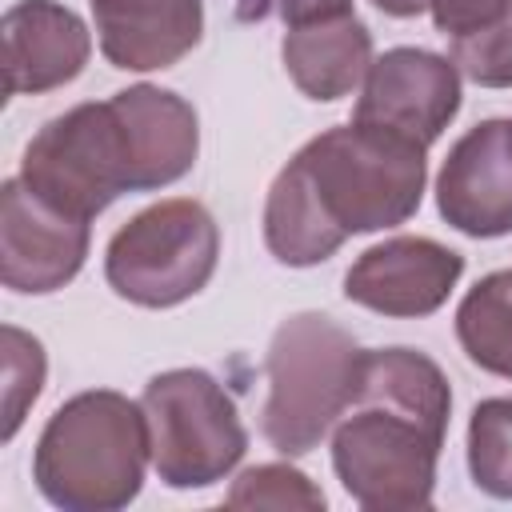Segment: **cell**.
Masks as SVG:
<instances>
[{
  "instance_id": "obj_5",
  "label": "cell",
  "mask_w": 512,
  "mask_h": 512,
  "mask_svg": "<svg viewBox=\"0 0 512 512\" xmlns=\"http://www.w3.org/2000/svg\"><path fill=\"white\" fill-rule=\"evenodd\" d=\"M220 228L200 200L172 196L120 224L104 248L108 288L140 308H176L216 272Z\"/></svg>"
},
{
  "instance_id": "obj_15",
  "label": "cell",
  "mask_w": 512,
  "mask_h": 512,
  "mask_svg": "<svg viewBox=\"0 0 512 512\" xmlns=\"http://www.w3.org/2000/svg\"><path fill=\"white\" fill-rule=\"evenodd\" d=\"M280 60H284V72L292 76V84L308 100L332 104L364 84L372 60H376L372 32L364 28V20L356 12L320 20V24H304V28H288L284 44H280Z\"/></svg>"
},
{
  "instance_id": "obj_12",
  "label": "cell",
  "mask_w": 512,
  "mask_h": 512,
  "mask_svg": "<svg viewBox=\"0 0 512 512\" xmlns=\"http://www.w3.org/2000/svg\"><path fill=\"white\" fill-rule=\"evenodd\" d=\"M8 96H40L72 84L88 56V24L60 0H16L0 20Z\"/></svg>"
},
{
  "instance_id": "obj_22",
  "label": "cell",
  "mask_w": 512,
  "mask_h": 512,
  "mask_svg": "<svg viewBox=\"0 0 512 512\" xmlns=\"http://www.w3.org/2000/svg\"><path fill=\"white\" fill-rule=\"evenodd\" d=\"M352 0H240L236 16L240 20H280L284 28H304L320 20L348 16Z\"/></svg>"
},
{
  "instance_id": "obj_6",
  "label": "cell",
  "mask_w": 512,
  "mask_h": 512,
  "mask_svg": "<svg viewBox=\"0 0 512 512\" xmlns=\"http://www.w3.org/2000/svg\"><path fill=\"white\" fill-rule=\"evenodd\" d=\"M152 468L168 488H208L248 452V428L236 400L204 368H168L144 384Z\"/></svg>"
},
{
  "instance_id": "obj_8",
  "label": "cell",
  "mask_w": 512,
  "mask_h": 512,
  "mask_svg": "<svg viewBox=\"0 0 512 512\" xmlns=\"http://www.w3.org/2000/svg\"><path fill=\"white\" fill-rule=\"evenodd\" d=\"M460 96V68L448 56L428 48H388L372 60L352 120L428 148L456 120Z\"/></svg>"
},
{
  "instance_id": "obj_17",
  "label": "cell",
  "mask_w": 512,
  "mask_h": 512,
  "mask_svg": "<svg viewBox=\"0 0 512 512\" xmlns=\"http://www.w3.org/2000/svg\"><path fill=\"white\" fill-rule=\"evenodd\" d=\"M468 472L480 492L512 500V396H488L472 408Z\"/></svg>"
},
{
  "instance_id": "obj_9",
  "label": "cell",
  "mask_w": 512,
  "mask_h": 512,
  "mask_svg": "<svg viewBox=\"0 0 512 512\" xmlns=\"http://www.w3.org/2000/svg\"><path fill=\"white\" fill-rule=\"evenodd\" d=\"M92 220H80L44 196H36L20 176L0 188V280L8 292L44 296L76 280L88 260Z\"/></svg>"
},
{
  "instance_id": "obj_1",
  "label": "cell",
  "mask_w": 512,
  "mask_h": 512,
  "mask_svg": "<svg viewBox=\"0 0 512 512\" xmlns=\"http://www.w3.org/2000/svg\"><path fill=\"white\" fill-rule=\"evenodd\" d=\"M424 152L428 148L396 132L356 120L324 128L276 172L268 188V252L288 268H312L348 236L412 220L428 184Z\"/></svg>"
},
{
  "instance_id": "obj_11",
  "label": "cell",
  "mask_w": 512,
  "mask_h": 512,
  "mask_svg": "<svg viewBox=\"0 0 512 512\" xmlns=\"http://www.w3.org/2000/svg\"><path fill=\"white\" fill-rule=\"evenodd\" d=\"M436 208L448 228L472 240L512 232V120L492 116L468 128L436 176Z\"/></svg>"
},
{
  "instance_id": "obj_23",
  "label": "cell",
  "mask_w": 512,
  "mask_h": 512,
  "mask_svg": "<svg viewBox=\"0 0 512 512\" xmlns=\"http://www.w3.org/2000/svg\"><path fill=\"white\" fill-rule=\"evenodd\" d=\"M384 16H396V20H408V16H420L428 8V0H372Z\"/></svg>"
},
{
  "instance_id": "obj_7",
  "label": "cell",
  "mask_w": 512,
  "mask_h": 512,
  "mask_svg": "<svg viewBox=\"0 0 512 512\" xmlns=\"http://www.w3.org/2000/svg\"><path fill=\"white\" fill-rule=\"evenodd\" d=\"M20 180L80 220H96L112 200L136 192V160L112 96L52 116L28 140Z\"/></svg>"
},
{
  "instance_id": "obj_13",
  "label": "cell",
  "mask_w": 512,
  "mask_h": 512,
  "mask_svg": "<svg viewBox=\"0 0 512 512\" xmlns=\"http://www.w3.org/2000/svg\"><path fill=\"white\" fill-rule=\"evenodd\" d=\"M96 44L120 72H156L180 64L204 36L200 0H88Z\"/></svg>"
},
{
  "instance_id": "obj_4",
  "label": "cell",
  "mask_w": 512,
  "mask_h": 512,
  "mask_svg": "<svg viewBox=\"0 0 512 512\" xmlns=\"http://www.w3.org/2000/svg\"><path fill=\"white\" fill-rule=\"evenodd\" d=\"M360 356L352 332L324 312L280 320L264 356L268 400L260 412V432L280 456L296 460L320 448L356 396Z\"/></svg>"
},
{
  "instance_id": "obj_10",
  "label": "cell",
  "mask_w": 512,
  "mask_h": 512,
  "mask_svg": "<svg viewBox=\"0 0 512 512\" xmlns=\"http://www.w3.org/2000/svg\"><path fill=\"white\" fill-rule=\"evenodd\" d=\"M464 276V256L432 236H392L372 244L344 272V296L368 312L420 320L448 304Z\"/></svg>"
},
{
  "instance_id": "obj_2",
  "label": "cell",
  "mask_w": 512,
  "mask_h": 512,
  "mask_svg": "<svg viewBox=\"0 0 512 512\" xmlns=\"http://www.w3.org/2000/svg\"><path fill=\"white\" fill-rule=\"evenodd\" d=\"M452 388L416 348H364L360 384L332 428L340 488L368 512L428 508L448 440Z\"/></svg>"
},
{
  "instance_id": "obj_16",
  "label": "cell",
  "mask_w": 512,
  "mask_h": 512,
  "mask_svg": "<svg viewBox=\"0 0 512 512\" xmlns=\"http://www.w3.org/2000/svg\"><path fill=\"white\" fill-rule=\"evenodd\" d=\"M456 340L476 368L512 380V268L488 272L464 292Z\"/></svg>"
},
{
  "instance_id": "obj_14",
  "label": "cell",
  "mask_w": 512,
  "mask_h": 512,
  "mask_svg": "<svg viewBox=\"0 0 512 512\" xmlns=\"http://www.w3.org/2000/svg\"><path fill=\"white\" fill-rule=\"evenodd\" d=\"M112 104L136 160V192L168 188L192 172L200 152V120L184 96L156 84H132L112 92Z\"/></svg>"
},
{
  "instance_id": "obj_3",
  "label": "cell",
  "mask_w": 512,
  "mask_h": 512,
  "mask_svg": "<svg viewBox=\"0 0 512 512\" xmlns=\"http://www.w3.org/2000/svg\"><path fill=\"white\" fill-rule=\"evenodd\" d=\"M148 460L144 404L112 388H88L48 416L32 452V480L52 508L116 512L140 496Z\"/></svg>"
},
{
  "instance_id": "obj_20",
  "label": "cell",
  "mask_w": 512,
  "mask_h": 512,
  "mask_svg": "<svg viewBox=\"0 0 512 512\" xmlns=\"http://www.w3.org/2000/svg\"><path fill=\"white\" fill-rule=\"evenodd\" d=\"M448 60L480 88H512V12L484 32L448 40Z\"/></svg>"
},
{
  "instance_id": "obj_21",
  "label": "cell",
  "mask_w": 512,
  "mask_h": 512,
  "mask_svg": "<svg viewBox=\"0 0 512 512\" xmlns=\"http://www.w3.org/2000/svg\"><path fill=\"white\" fill-rule=\"evenodd\" d=\"M428 12L440 36L460 40L504 20L512 12V0H428Z\"/></svg>"
},
{
  "instance_id": "obj_19",
  "label": "cell",
  "mask_w": 512,
  "mask_h": 512,
  "mask_svg": "<svg viewBox=\"0 0 512 512\" xmlns=\"http://www.w3.org/2000/svg\"><path fill=\"white\" fill-rule=\"evenodd\" d=\"M228 508H324V492L292 464H256L244 468L228 496Z\"/></svg>"
},
{
  "instance_id": "obj_18",
  "label": "cell",
  "mask_w": 512,
  "mask_h": 512,
  "mask_svg": "<svg viewBox=\"0 0 512 512\" xmlns=\"http://www.w3.org/2000/svg\"><path fill=\"white\" fill-rule=\"evenodd\" d=\"M0 336H4V432L0 436L12 440L24 424V412L36 404L44 388L48 360H44V344L24 328L4 324Z\"/></svg>"
}]
</instances>
